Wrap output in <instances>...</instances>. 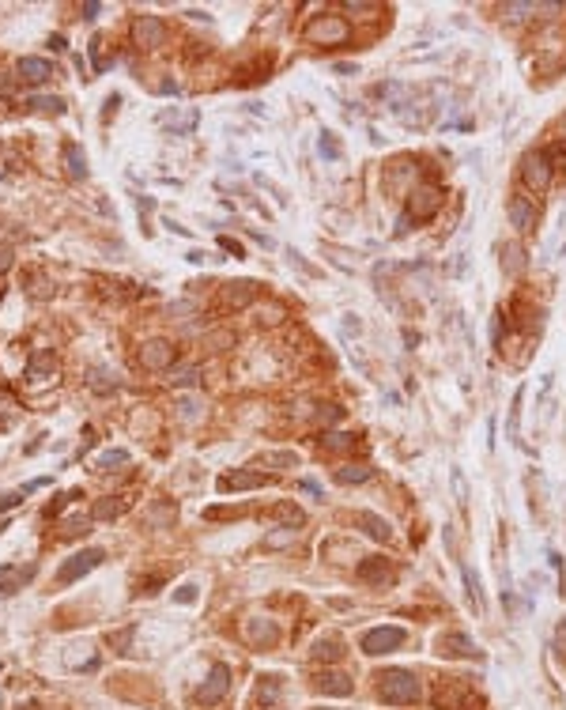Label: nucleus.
Wrapping results in <instances>:
<instances>
[{
  "label": "nucleus",
  "mask_w": 566,
  "mask_h": 710,
  "mask_svg": "<svg viewBox=\"0 0 566 710\" xmlns=\"http://www.w3.org/2000/svg\"><path fill=\"white\" fill-rule=\"evenodd\" d=\"M378 695L382 703H393V707H404V703H416L419 699V680L404 669H389V673L378 676Z\"/></svg>",
  "instance_id": "1"
},
{
  "label": "nucleus",
  "mask_w": 566,
  "mask_h": 710,
  "mask_svg": "<svg viewBox=\"0 0 566 710\" xmlns=\"http://www.w3.org/2000/svg\"><path fill=\"white\" fill-rule=\"evenodd\" d=\"M102 559H106V552H102V548H84V552L68 555V559L61 563V570H57V586H72L76 578L91 575V570L99 567Z\"/></svg>",
  "instance_id": "2"
},
{
  "label": "nucleus",
  "mask_w": 566,
  "mask_h": 710,
  "mask_svg": "<svg viewBox=\"0 0 566 710\" xmlns=\"http://www.w3.org/2000/svg\"><path fill=\"white\" fill-rule=\"evenodd\" d=\"M396 646H404V631L400 627H370L362 635V653L378 658V653H393Z\"/></svg>",
  "instance_id": "3"
},
{
  "label": "nucleus",
  "mask_w": 566,
  "mask_h": 710,
  "mask_svg": "<svg viewBox=\"0 0 566 710\" xmlns=\"http://www.w3.org/2000/svg\"><path fill=\"white\" fill-rule=\"evenodd\" d=\"M521 178L529 189H547V182H552V163H547L544 151H529V155L521 159Z\"/></svg>",
  "instance_id": "4"
},
{
  "label": "nucleus",
  "mask_w": 566,
  "mask_h": 710,
  "mask_svg": "<svg viewBox=\"0 0 566 710\" xmlns=\"http://www.w3.org/2000/svg\"><path fill=\"white\" fill-rule=\"evenodd\" d=\"M226 691H231V669H226V665H212V673H208L204 684H200L197 699L204 707H212V703H219Z\"/></svg>",
  "instance_id": "5"
},
{
  "label": "nucleus",
  "mask_w": 566,
  "mask_h": 710,
  "mask_svg": "<svg viewBox=\"0 0 566 710\" xmlns=\"http://www.w3.org/2000/svg\"><path fill=\"white\" fill-rule=\"evenodd\" d=\"M306 35H310V42H318V46H321V42H325V46H336V42H344V38H347V23L336 19V15H325V19H313Z\"/></svg>",
  "instance_id": "6"
},
{
  "label": "nucleus",
  "mask_w": 566,
  "mask_h": 710,
  "mask_svg": "<svg viewBox=\"0 0 566 710\" xmlns=\"http://www.w3.org/2000/svg\"><path fill=\"white\" fill-rule=\"evenodd\" d=\"M140 363H144V370H166L170 363H174V344L170 340H144L140 344Z\"/></svg>",
  "instance_id": "7"
},
{
  "label": "nucleus",
  "mask_w": 566,
  "mask_h": 710,
  "mask_svg": "<svg viewBox=\"0 0 566 710\" xmlns=\"http://www.w3.org/2000/svg\"><path fill=\"white\" fill-rule=\"evenodd\" d=\"M442 208V193L434 189V185H419L416 193H411V204H408V215H416V220H431L434 212Z\"/></svg>",
  "instance_id": "8"
},
{
  "label": "nucleus",
  "mask_w": 566,
  "mask_h": 710,
  "mask_svg": "<svg viewBox=\"0 0 566 710\" xmlns=\"http://www.w3.org/2000/svg\"><path fill=\"white\" fill-rule=\"evenodd\" d=\"M506 215H509V223H514L521 235L536 227V208H532L529 197H509V200H506Z\"/></svg>",
  "instance_id": "9"
},
{
  "label": "nucleus",
  "mask_w": 566,
  "mask_h": 710,
  "mask_svg": "<svg viewBox=\"0 0 566 710\" xmlns=\"http://www.w3.org/2000/svg\"><path fill=\"white\" fill-rule=\"evenodd\" d=\"M133 38L140 46H163V38H166L163 19H159V15H140V19L133 23Z\"/></svg>",
  "instance_id": "10"
},
{
  "label": "nucleus",
  "mask_w": 566,
  "mask_h": 710,
  "mask_svg": "<svg viewBox=\"0 0 566 710\" xmlns=\"http://www.w3.org/2000/svg\"><path fill=\"white\" fill-rule=\"evenodd\" d=\"M15 72H19L23 84H46V79L53 76V64L46 57H23L19 64H15Z\"/></svg>",
  "instance_id": "11"
},
{
  "label": "nucleus",
  "mask_w": 566,
  "mask_h": 710,
  "mask_svg": "<svg viewBox=\"0 0 566 710\" xmlns=\"http://www.w3.org/2000/svg\"><path fill=\"white\" fill-rule=\"evenodd\" d=\"M442 653H449V658H480V646H476L468 635H460V631H449V635H442Z\"/></svg>",
  "instance_id": "12"
},
{
  "label": "nucleus",
  "mask_w": 566,
  "mask_h": 710,
  "mask_svg": "<svg viewBox=\"0 0 566 710\" xmlns=\"http://www.w3.org/2000/svg\"><path fill=\"white\" fill-rule=\"evenodd\" d=\"M355 526L367 532L370 540H389V532H393V529H389V521L378 518V514H370V510H359V514H355Z\"/></svg>",
  "instance_id": "13"
},
{
  "label": "nucleus",
  "mask_w": 566,
  "mask_h": 710,
  "mask_svg": "<svg viewBox=\"0 0 566 710\" xmlns=\"http://www.w3.org/2000/svg\"><path fill=\"white\" fill-rule=\"evenodd\" d=\"M257 295V287L249 284V280H238V284H223V303L234 306V310H242V306H249Z\"/></svg>",
  "instance_id": "14"
},
{
  "label": "nucleus",
  "mask_w": 566,
  "mask_h": 710,
  "mask_svg": "<svg viewBox=\"0 0 566 710\" xmlns=\"http://www.w3.org/2000/svg\"><path fill=\"white\" fill-rule=\"evenodd\" d=\"M35 575V567H0V597H12L15 590H23V582Z\"/></svg>",
  "instance_id": "15"
},
{
  "label": "nucleus",
  "mask_w": 566,
  "mask_h": 710,
  "mask_svg": "<svg viewBox=\"0 0 566 710\" xmlns=\"http://www.w3.org/2000/svg\"><path fill=\"white\" fill-rule=\"evenodd\" d=\"M318 691H325V695H351L355 691V684H351V676H344V673H321L318 676Z\"/></svg>",
  "instance_id": "16"
},
{
  "label": "nucleus",
  "mask_w": 566,
  "mask_h": 710,
  "mask_svg": "<svg viewBox=\"0 0 566 710\" xmlns=\"http://www.w3.org/2000/svg\"><path fill=\"white\" fill-rule=\"evenodd\" d=\"M269 480L264 472H231L219 480V491H246V488H261Z\"/></svg>",
  "instance_id": "17"
},
{
  "label": "nucleus",
  "mask_w": 566,
  "mask_h": 710,
  "mask_svg": "<svg viewBox=\"0 0 566 710\" xmlns=\"http://www.w3.org/2000/svg\"><path fill=\"white\" fill-rule=\"evenodd\" d=\"M246 635H249V642H257V646H272V642L280 639V631H276V624H269V620H246Z\"/></svg>",
  "instance_id": "18"
},
{
  "label": "nucleus",
  "mask_w": 566,
  "mask_h": 710,
  "mask_svg": "<svg viewBox=\"0 0 566 710\" xmlns=\"http://www.w3.org/2000/svg\"><path fill=\"white\" fill-rule=\"evenodd\" d=\"M64 171H68V178H87V155H84V148L79 144H64Z\"/></svg>",
  "instance_id": "19"
},
{
  "label": "nucleus",
  "mask_w": 566,
  "mask_h": 710,
  "mask_svg": "<svg viewBox=\"0 0 566 710\" xmlns=\"http://www.w3.org/2000/svg\"><path fill=\"white\" fill-rule=\"evenodd\" d=\"M359 578H362V582H385V578H393V570H389V563H385V559L370 555V559L359 563Z\"/></svg>",
  "instance_id": "20"
},
{
  "label": "nucleus",
  "mask_w": 566,
  "mask_h": 710,
  "mask_svg": "<svg viewBox=\"0 0 566 710\" xmlns=\"http://www.w3.org/2000/svg\"><path fill=\"white\" fill-rule=\"evenodd\" d=\"M53 370H57L53 352H42V348H38V352L27 359V378H35V382H38V378H46V374L53 378Z\"/></svg>",
  "instance_id": "21"
},
{
  "label": "nucleus",
  "mask_w": 566,
  "mask_h": 710,
  "mask_svg": "<svg viewBox=\"0 0 566 710\" xmlns=\"http://www.w3.org/2000/svg\"><path fill=\"white\" fill-rule=\"evenodd\" d=\"M121 510H125V499H99V503L91 506V518L95 521H110V518H117Z\"/></svg>",
  "instance_id": "22"
},
{
  "label": "nucleus",
  "mask_w": 566,
  "mask_h": 710,
  "mask_svg": "<svg viewBox=\"0 0 566 710\" xmlns=\"http://www.w3.org/2000/svg\"><path fill=\"white\" fill-rule=\"evenodd\" d=\"M502 269L509 272V276H517V272L525 269V249L517 246V242H509V246L502 249Z\"/></svg>",
  "instance_id": "23"
},
{
  "label": "nucleus",
  "mask_w": 566,
  "mask_h": 710,
  "mask_svg": "<svg viewBox=\"0 0 566 710\" xmlns=\"http://www.w3.org/2000/svg\"><path fill=\"white\" fill-rule=\"evenodd\" d=\"M27 106L30 110H42V114H64V99H61V95H35Z\"/></svg>",
  "instance_id": "24"
},
{
  "label": "nucleus",
  "mask_w": 566,
  "mask_h": 710,
  "mask_svg": "<svg viewBox=\"0 0 566 710\" xmlns=\"http://www.w3.org/2000/svg\"><path fill=\"white\" fill-rule=\"evenodd\" d=\"M351 446H355V434L333 431V434H325V439H321V450H325V454H344V450H351Z\"/></svg>",
  "instance_id": "25"
},
{
  "label": "nucleus",
  "mask_w": 566,
  "mask_h": 710,
  "mask_svg": "<svg viewBox=\"0 0 566 710\" xmlns=\"http://www.w3.org/2000/svg\"><path fill=\"white\" fill-rule=\"evenodd\" d=\"M521 401H525V390L514 393V405H509V419H506V439L509 442H521L517 439V423H521Z\"/></svg>",
  "instance_id": "26"
},
{
  "label": "nucleus",
  "mask_w": 566,
  "mask_h": 710,
  "mask_svg": "<svg viewBox=\"0 0 566 710\" xmlns=\"http://www.w3.org/2000/svg\"><path fill=\"white\" fill-rule=\"evenodd\" d=\"M370 476H374L370 465H347V469L336 472V483H362V480H370Z\"/></svg>",
  "instance_id": "27"
},
{
  "label": "nucleus",
  "mask_w": 566,
  "mask_h": 710,
  "mask_svg": "<svg viewBox=\"0 0 566 710\" xmlns=\"http://www.w3.org/2000/svg\"><path fill=\"white\" fill-rule=\"evenodd\" d=\"M298 540V529H291V526H280L276 532H269L264 537V548H291Z\"/></svg>",
  "instance_id": "28"
},
{
  "label": "nucleus",
  "mask_w": 566,
  "mask_h": 710,
  "mask_svg": "<svg viewBox=\"0 0 566 710\" xmlns=\"http://www.w3.org/2000/svg\"><path fill=\"white\" fill-rule=\"evenodd\" d=\"M42 483H46V480H35V483H27V488H19V491H8V495H0V514L12 510V506H19L23 499H27L35 488H42Z\"/></svg>",
  "instance_id": "29"
},
{
  "label": "nucleus",
  "mask_w": 566,
  "mask_h": 710,
  "mask_svg": "<svg viewBox=\"0 0 566 710\" xmlns=\"http://www.w3.org/2000/svg\"><path fill=\"white\" fill-rule=\"evenodd\" d=\"M460 575H465V590H468V601L476 604V612H483V590H480V578L472 575L468 567H460Z\"/></svg>",
  "instance_id": "30"
},
{
  "label": "nucleus",
  "mask_w": 566,
  "mask_h": 710,
  "mask_svg": "<svg viewBox=\"0 0 566 710\" xmlns=\"http://www.w3.org/2000/svg\"><path fill=\"white\" fill-rule=\"evenodd\" d=\"M272 514H276V518L283 521V526H291V529H298V526H302V521H306V518H302V510H298L295 503H280V506H276V510H272Z\"/></svg>",
  "instance_id": "31"
},
{
  "label": "nucleus",
  "mask_w": 566,
  "mask_h": 710,
  "mask_svg": "<svg viewBox=\"0 0 566 710\" xmlns=\"http://www.w3.org/2000/svg\"><path fill=\"white\" fill-rule=\"evenodd\" d=\"M113 465H128V450H106V454H99L95 469H99V472H110Z\"/></svg>",
  "instance_id": "32"
},
{
  "label": "nucleus",
  "mask_w": 566,
  "mask_h": 710,
  "mask_svg": "<svg viewBox=\"0 0 566 710\" xmlns=\"http://www.w3.org/2000/svg\"><path fill=\"white\" fill-rule=\"evenodd\" d=\"M91 521H95L91 514H87V518H84V514H76V518H68V521L61 526V537H79V532H91Z\"/></svg>",
  "instance_id": "33"
},
{
  "label": "nucleus",
  "mask_w": 566,
  "mask_h": 710,
  "mask_svg": "<svg viewBox=\"0 0 566 710\" xmlns=\"http://www.w3.org/2000/svg\"><path fill=\"white\" fill-rule=\"evenodd\" d=\"M340 653H344V650H340V639H333V635H329V639H321V642H318L313 658H318V661H336Z\"/></svg>",
  "instance_id": "34"
},
{
  "label": "nucleus",
  "mask_w": 566,
  "mask_h": 710,
  "mask_svg": "<svg viewBox=\"0 0 566 710\" xmlns=\"http://www.w3.org/2000/svg\"><path fill=\"white\" fill-rule=\"evenodd\" d=\"M318 151H321V155H325V159H340V155H344V148H340V140H336L333 133H321V140H318Z\"/></svg>",
  "instance_id": "35"
},
{
  "label": "nucleus",
  "mask_w": 566,
  "mask_h": 710,
  "mask_svg": "<svg viewBox=\"0 0 566 710\" xmlns=\"http://www.w3.org/2000/svg\"><path fill=\"white\" fill-rule=\"evenodd\" d=\"M91 61H95V72H106V68H110L106 42H102V38H95V42H91Z\"/></svg>",
  "instance_id": "36"
},
{
  "label": "nucleus",
  "mask_w": 566,
  "mask_h": 710,
  "mask_svg": "<svg viewBox=\"0 0 566 710\" xmlns=\"http://www.w3.org/2000/svg\"><path fill=\"white\" fill-rule=\"evenodd\" d=\"M449 480H453V495H457V503H460V506H468V480H465V472L453 469V472H449Z\"/></svg>",
  "instance_id": "37"
},
{
  "label": "nucleus",
  "mask_w": 566,
  "mask_h": 710,
  "mask_svg": "<svg viewBox=\"0 0 566 710\" xmlns=\"http://www.w3.org/2000/svg\"><path fill=\"white\" fill-rule=\"evenodd\" d=\"M174 408H177V416H182V419H189V423H193V419L200 416V405H197V401H193V397H182V401H177Z\"/></svg>",
  "instance_id": "38"
},
{
  "label": "nucleus",
  "mask_w": 566,
  "mask_h": 710,
  "mask_svg": "<svg viewBox=\"0 0 566 710\" xmlns=\"http://www.w3.org/2000/svg\"><path fill=\"white\" fill-rule=\"evenodd\" d=\"M502 12H506V19H525V15L540 12V4H506Z\"/></svg>",
  "instance_id": "39"
},
{
  "label": "nucleus",
  "mask_w": 566,
  "mask_h": 710,
  "mask_svg": "<svg viewBox=\"0 0 566 710\" xmlns=\"http://www.w3.org/2000/svg\"><path fill=\"white\" fill-rule=\"evenodd\" d=\"M166 314L182 321L185 314H197V303H189V298H182V303H170V306H166Z\"/></svg>",
  "instance_id": "40"
},
{
  "label": "nucleus",
  "mask_w": 566,
  "mask_h": 710,
  "mask_svg": "<svg viewBox=\"0 0 566 710\" xmlns=\"http://www.w3.org/2000/svg\"><path fill=\"white\" fill-rule=\"evenodd\" d=\"M197 378H200L197 367H182V370H174V378H170V382H174V385H193Z\"/></svg>",
  "instance_id": "41"
},
{
  "label": "nucleus",
  "mask_w": 566,
  "mask_h": 710,
  "mask_svg": "<svg viewBox=\"0 0 566 710\" xmlns=\"http://www.w3.org/2000/svg\"><path fill=\"white\" fill-rule=\"evenodd\" d=\"M15 265V246L12 242H0V272H8Z\"/></svg>",
  "instance_id": "42"
},
{
  "label": "nucleus",
  "mask_w": 566,
  "mask_h": 710,
  "mask_svg": "<svg viewBox=\"0 0 566 710\" xmlns=\"http://www.w3.org/2000/svg\"><path fill=\"white\" fill-rule=\"evenodd\" d=\"M197 597H200L197 586H182V590L174 593V601H177V604H197Z\"/></svg>",
  "instance_id": "43"
},
{
  "label": "nucleus",
  "mask_w": 566,
  "mask_h": 710,
  "mask_svg": "<svg viewBox=\"0 0 566 710\" xmlns=\"http://www.w3.org/2000/svg\"><path fill=\"white\" fill-rule=\"evenodd\" d=\"M291 265H298V269H302V272H306V276H321V272H318V269H313V265H310V261H306V257H302V253H295V249H291Z\"/></svg>",
  "instance_id": "44"
},
{
  "label": "nucleus",
  "mask_w": 566,
  "mask_h": 710,
  "mask_svg": "<svg viewBox=\"0 0 566 710\" xmlns=\"http://www.w3.org/2000/svg\"><path fill=\"white\" fill-rule=\"evenodd\" d=\"M295 461H298L295 454H269L264 457V465H295Z\"/></svg>",
  "instance_id": "45"
},
{
  "label": "nucleus",
  "mask_w": 566,
  "mask_h": 710,
  "mask_svg": "<svg viewBox=\"0 0 566 710\" xmlns=\"http://www.w3.org/2000/svg\"><path fill=\"white\" fill-rule=\"evenodd\" d=\"M208 344H215V348H223V344H234V336H231V333H215V336H208Z\"/></svg>",
  "instance_id": "46"
},
{
  "label": "nucleus",
  "mask_w": 566,
  "mask_h": 710,
  "mask_svg": "<svg viewBox=\"0 0 566 710\" xmlns=\"http://www.w3.org/2000/svg\"><path fill=\"white\" fill-rule=\"evenodd\" d=\"M219 246L226 249V253H234V257H242V246H238V242H234V238H219Z\"/></svg>",
  "instance_id": "47"
},
{
  "label": "nucleus",
  "mask_w": 566,
  "mask_h": 710,
  "mask_svg": "<svg viewBox=\"0 0 566 710\" xmlns=\"http://www.w3.org/2000/svg\"><path fill=\"white\" fill-rule=\"evenodd\" d=\"M155 91H159V95H177V84H174V79H163Z\"/></svg>",
  "instance_id": "48"
},
{
  "label": "nucleus",
  "mask_w": 566,
  "mask_h": 710,
  "mask_svg": "<svg viewBox=\"0 0 566 710\" xmlns=\"http://www.w3.org/2000/svg\"><path fill=\"white\" fill-rule=\"evenodd\" d=\"M99 12H102V4H95V0H87V4H84V15H87V19H95Z\"/></svg>",
  "instance_id": "49"
},
{
  "label": "nucleus",
  "mask_w": 566,
  "mask_h": 710,
  "mask_svg": "<svg viewBox=\"0 0 566 710\" xmlns=\"http://www.w3.org/2000/svg\"><path fill=\"white\" fill-rule=\"evenodd\" d=\"M50 46H53L57 53H64V50H68V46H64V38H61V35H53V38H50Z\"/></svg>",
  "instance_id": "50"
},
{
  "label": "nucleus",
  "mask_w": 566,
  "mask_h": 710,
  "mask_svg": "<svg viewBox=\"0 0 566 710\" xmlns=\"http://www.w3.org/2000/svg\"><path fill=\"white\" fill-rule=\"evenodd\" d=\"M140 212H155V200H151V197H140Z\"/></svg>",
  "instance_id": "51"
}]
</instances>
